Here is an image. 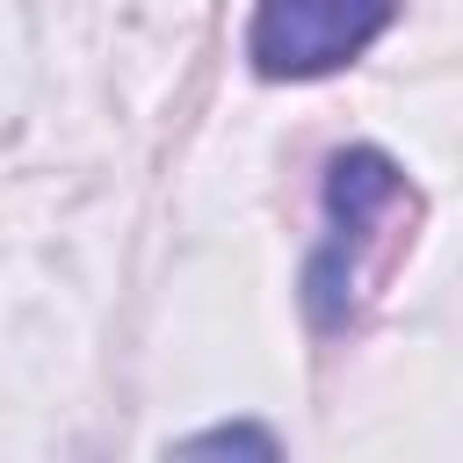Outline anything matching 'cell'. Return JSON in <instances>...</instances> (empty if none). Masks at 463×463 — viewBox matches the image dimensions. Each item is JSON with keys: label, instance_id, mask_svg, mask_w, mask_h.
I'll list each match as a JSON object with an SVG mask.
<instances>
[{"label": "cell", "instance_id": "obj_1", "mask_svg": "<svg viewBox=\"0 0 463 463\" xmlns=\"http://www.w3.org/2000/svg\"><path fill=\"white\" fill-rule=\"evenodd\" d=\"M318 203H326V239L311 246L304 275H297V304H304V326L311 333H340L354 318V282H362V253L376 246V232L398 217L405 203V166L383 152V145H340L326 159V181H318Z\"/></svg>", "mask_w": 463, "mask_h": 463}, {"label": "cell", "instance_id": "obj_3", "mask_svg": "<svg viewBox=\"0 0 463 463\" xmlns=\"http://www.w3.org/2000/svg\"><path fill=\"white\" fill-rule=\"evenodd\" d=\"M181 449H260V456H275V434L239 420V427H203V434H188Z\"/></svg>", "mask_w": 463, "mask_h": 463}, {"label": "cell", "instance_id": "obj_2", "mask_svg": "<svg viewBox=\"0 0 463 463\" xmlns=\"http://www.w3.org/2000/svg\"><path fill=\"white\" fill-rule=\"evenodd\" d=\"M405 0H253L246 14V65L268 87H304L347 72Z\"/></svg>", "mask_w": 463, "mask_h": 463}]
</instances>
